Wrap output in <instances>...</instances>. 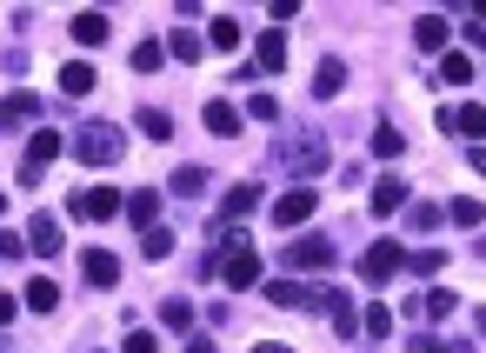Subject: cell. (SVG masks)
I'll return each instance as SVG.
<instances>
[{"label":"cell","mask_w":486,"mask_h":353,"mask_svg":"<svg viewBox=\"0 0 486 353\" xmlns=\"http://www.w3.org/2000/svg\"><path fill=\"white\" fill-rule=\"evenodd\" d=\"M287 267H293V274H327V267H333V240H327V233H300V240L287 247Z\"/></svg>","instance_id":"5"},{"label":"cell","mask_w":486,"mask_h":353,"mask_svg":"<svg viewBox=\"0 0 486 353\" xmlns=\"http://www.w3.org/2000/svg\"><path fill=\"white\" fill-rule=\"evenodd\" d=\"M440 221H446L440 207H413V233H420V240H427V233H440Z\"/></svg>","instance_id":"37"},{"label":"cell","mask_w":486,"mask_h":353,"mask_svg":"<svg viewBox=\"0 0 486 353\" xmlns=\"http://www.w3.org/2000/svg\"><path fill=\"white\" fill-rule=\"evenodd\" d=\"M374 154H380V160H400V154H407V140H400V127H387V121L374 127Z\"/></svg>","instance_id":"27"},{"label":"cell","mask_w":486,"mask_h":353,"mask_svg":"<svg viewBox=\"0 0 486 353\" xmlns=\"http://www.w3.org/2000/svg\"><path fill=\"white\" fill-rule=\"evenodd\" d=\"M346 87V67L340 60H320V67H313V94H340Z\"/></svg>","instance_id":"23"},{"label":"cell","mask_w":486,"mask_h":353,"mask_svg":"<svg viewBox=\"0 0 486 353\" xmlns=\"http://www.w3.org/2000/svg\"><path fill=\"white\" fill-rule=\"evenodd\" d=\"M60 94H94V67L87 60H67L60 67Z\"/></svg>","instance_id":"17"},{"label":"cell","mask_w":486,"mask_h":353,"mask_svg":"<svg viewBox=\"0 0 486 353\" xmlns=\"http://www.w3.org/2000/svg\"><path fill=\"white\" fill-rule=\"evenodd\" d=\"M140 247H147V260H166V254H174V227H147Z\"/></svg>","instance_id":"29"},{"label":"cell","mask_w":486,"mask_h":353,"mask_svg":"<svg viewBox=\"0 0 486 353\" xmlns=\"http://www.w3.org/2000/svg\"><path fill=\"white\" fill-rule=\"evenodd\" d=\"M413 33H420V47H446V21H440V14H420Z\"/></svg>","instance_id":"32"},{"label":"cell","mask_w":486,"mask_h":353,"mask_svg":"<svg viewBox=\"0 0 486 353\" xmlns=\"http://www.w3.org/2000/svg\"><path fill=\"white\" fill-rule=\"evenodd\" d=\"M400 267H407V247H400V240H374L360 254V280H366V287H387Z\"/></svg>","instance_id":"3"},{"label":"cell","mask_w":486,"mask_h":353,"mask_svg":"<svg viewBox=\"0 0 486 353\" xmlns=\"http://www.w3.org/2000/svg\"><path fill=\"white\" fill-rule=\"evenodd\" d=\"M27 121H40V100L33 94H7L0 100V127H27Z\"/></svg>","instance_id":"10"},{"label":"cell","mask_w":486,"mask_h":353,"mask_svg":"<svg viewBox=\"0 0 486 353\" xmlns=\"http://www.w3.org/2000/svg\"><path fill=\"white\" fill-rule=\"evenodd\" d=\"M0 207H7V200H0Z\"/></svg>","instance_id":"45"},{"label":"cell","mask_w":486,"mask_h":353,"mask_svg":"<svg viewBox=\"0 0 486 353\" xmlns=\"http://www.w3.org/2000/svg\"><path fill=\"white\" fill-rule=\"evenodd\" d=\"M27 307H33V313H54V307H60V287H54L47 274H40V280H27Z\"/></svg>","instance_id":"19"},{"label":"cell","mask_w":486,"mask_h":353,"mask_svg":"<svg viewBox=\"0 0 486 353\" xmlns=\"http://www.w3.org/2000/svg\"><path fill=\"white\" fill-rule=\"evenodd\" d=\"M200 121H207V133L233 140V133H240V107H227V100H207V113H200Z\"/></svg>","instance_id":"11"},{"label":"cell","mask_w":486,"mask_h":353,"mask_svg":"<svg viewBox=\"0 0 486 353\" xmlns=\"http://www.w3.org/2000/svg\"><path fill=\"white\" fill-rule=\"evenodd\" d=\"M207 47H213V54H233V47H240V21H233V14H213Z\"/></svg>","instance_id":"14"},{"label":"cell","mask_w":486,"mask_h":353,"mask_svg":"<svg viewBox=\"0 0 486 353\" xmlns=\"http://www.w3.org/2000/svg\"><path fill=\"white\" fill-rule=\"evenodd\" d=\"M121 154H127V133L113 121H87L74 133V160H87V167H113Z\"/></svg>","instance_id":"1"},{"label":"cell","mask_w":486,"mask_h":353,"mask_svg":"<svg viewBox=\"0 0 486 353\" xmlns=\"http://www.w3.org/2000/svg\"><path fill=\"white\" fill-rule=\"evenodd\" d=\"M407 267H413V274H420V280H440V267H446V254H440V247H420V254H413Z\"/></svg>","instance_id":"30"},{"label":"cell","mask_w":486,"mask_h":353,"mask_svg":"<svg viewBox=\"0 0 486 353\" xmlns=\"http://www.w3.org/2000/svg\"><path fill=\"white\" fill-rule=\"evenodd\" d=\"M287 167H293V174H320V167H327V147H320V140H293V147H287Z\"/></svg>","instance_id":"12"},{"label":"cell","mask_w":486,"mask_h":353,"mask_svg":"<svg viewBox=\"0 0 486 353\" xmlns=\"http://www.w3.org/2000/svg\"><path fill=\"white\" fill-rule=\"evenodd\" d=\"M14 307H21V300H14V294H0V327L14 321Z\"/></svg>","instance_id":"41"},{"label":"cell","mask_w":486,"mask_h":353,"mask_svg":"<svg viewBox=\"0 0 486 353\" xmlns=\"http://www.w3.org/2000/svg\"><path fill=\"white\" fill-rule=\"evenodd\" d=\"M27 247H33L40 260H60L67 233H60V221H54V213H33V227H27Z\"/></svg>","instance_id":"7"},{"label":"cell","mask_w":486,"mask_h":353,"mask_svg":"<svg viewBox=\"0 0 486 353\" xmlns=\"http://www.w3.org/2000/svg\"><path fill=\"white\" fill-rule=\"evenodd\" d=\"M160 327L187 333V327H194V307H187V300H166V307H160Z\"/></svg>","instance_id":"31"},{"label":"cell","mask_w":486,"mask_h":353,"mask_svg":"<svg viewBox=\"0 0 486 353\" xmlns=\"http://www.w3.org/2000/svg\"><path fill=\"white\" fill-rule=\"evenodd\" d=\"M254 207H260V187H254V180L227 194V221H247V213H254Z\"/></svg>","instance_id":"24"},{"label":"cell","mask_w":486,"mask_h":353,"mask_svg":"<svg viewBox=\"0 0 486 353\" xmlns=\"http://www.w3.org/2000/svg\"><path fill=\"white\" fill-rule=\"evenodd\" d=\"M74 41L80 47H100V41H107V14H74Z\"/></svg>","instance_id":"18"},{"label":"cell","mask_w":486,"mask_h":353,"mask_svg":"<svg viewBox=\"0 0 486 353\" xmlns=\"http://www.w3.org/2000/svg\"><path fill=\"white\" fill-rule=\"evenodd\" d=\"M393 333V313L387 307H366V340H387Z\"/></svg>","instance_id":"36"},{"label":"cell","mask_w":486,"mask_h":353,"mask_svg":"<svg viewBox=\"0 0 486 353\" xmlns=\"http://www.w3.org/2000/svg\"><path fill=\"white\" fill-rule=\"evenodd\" d=\"M247 121H266V127H274V121H280V100H274V94H254V100H247Z\"/></svg>","instance_id":"33"},{"label":"cell","mask_w":486,"mask_h":353,"mask_svg":"<svg viewBox=\"0 0 486 353\" xmlns=\"http://www.w3.org/2000/svg\"><path fill=\"white\" fill-rule=\"evenodd\" d=\"M473 160H480V174H486V147H480V154H473Z\"/></svg>","instance_id":"44"},{"label":"cell","mask_w":486,"mask_h":353,"mask_svg":"<svg viewBox=\"0 0 486 353\" xmlns=\"http://www.w3.org/2000/svg\"><path fill=\"white\" fill-rule=\"evenodd\" d=\"M121 207H127V200L113 194V187H87V194L74 200V213H80V221H113Z\"/></svg>","instance_id":"8"},{"label":"cell","mask_w":486,"mask_h":353,"mask_svg":"<svg viewBox=\"0 0 486 353\" xmlns=\"http://www.w3.org/2000/svg\"><path fill=\"white\" fill-rule=\"evenodd\" d=\"M160 54H166V47H160V41H147V47H133V74H154V67H160Z\"/></svg>","instance_id":"35"},{"label":"cell","mask_w":486,"mask_h":353,"mask_svg":"<svg viewBox=\"0 0 486 353\" xmlns=\"http://www.w3.org/2000/svg\"><path fill=\"white\" fill-rule=\"evenodd\" d=\"M440 80L446 87H466L473 80V54H440Z\"/></svg>","instance_id":"21"},{"label":"cell","mask_w":486,"mask_h":353,"mask_svg":"<svg viewBox=\"0 0 486 353\" xmlns=\"http://www.w3.org/2000/svg\"><path fill=\"white\" fill-rule=\"evenodd\" d=\"M407 353H466V347H446V340H433V333H413Z\"/></svg>","instance_id":"38"},{"label":"cell","mask_w":486,"mask_h":353,"mask_svg":"<svg viewBox=\"0 0 486 353\" xmlns=\"http://www.w3.org/2000/svg\"><path fill=\"white\" fill-rule=\"evenodd\" d=\"M127 353H160V340L154 333H127Z\"/></svg>","instance_id":"40"},{"label":"cell","mask_w":486,"mask_h":353,"mask_svg":"<svg viewBox=\"0 0 486 353\" xmlns=\"http://www.w3.org/2000/svg\"><path fill=\"white\" fill-rule=\"evenodd\" d=\"M254 60L266 67V74H280V67H287V41H280V33H260V41H254Z\"/></svg>","instance_id":"16"},{"label":"cell","mask_w":486,"mask_h":353,"mask_svg":"<svg viewBox=\"0 0 486 353\" xmlns=\"http://www.w3.org/2000/svg\"><path fill=\"white\" fill-rule=\"evenodd\" d=\"M266 300H274V307H300V300H307V287H293V280H274V287H266Z\"/></svg>","instance_id":"34"},{"label":"cell","mask_w":486,"mask_h":353,"mask_svg":"<svg viewBox=\"0 0 486 353\" xmlns=\"http://www.w3.org/2000/svg\"><path fill=\"white\" fill-rule=\"evenodd\" d=\"M254 353H293V347H280V340H274V347H266V340H260V347H254Z\"/></svg>","instance_id":"43"},{"label":"cell","mask_w":486,"mask_h":353,"mask_svg":"<svg viewBox=\"0 0 486 353\" xmlns=\"http://www.w3.org/2000/svg\"><path fill=\"white\" fill-rule=\"evenodd\" d=\"M166 54H174V60H200V54H207V41H200V33H187V27H180L174 41H166Z\"/></svg>","instance_id":"28"},{"label":"cell","mask_w":486,"mask_h":353,"mask_svg":"<svg viewBox=\"0 0 486 353\" xmlns=\"http://www.w3.org/2000/svg\"><path fill=\"white\" fill-rule=\"evenodd\" d=\"M174 194H180V200H200V194H207V167H180V174H174Z\"/></svg>","instance_id":"26"},{"label":"cell","mask_w":486,"mask_h":353,"mask_svg":"<svg viewBox=\"0 0 486 353\" xmlns=\"http://www.w3.org/2000/svg\"><path fill=\"white\" fill-rule=\"evenodd\" d=\"M27 254V240H21V233H7V227H0V260H21Z\"/></svg>","instance_id":"39"},{"label":"cell","mask_w":486,"mask_h":353,"mask_svg":"<svg viewBox=\"0 0 486 353\" xmlns=\"http://www.w3.org/2000/svg\"><path fill=\"white\" fill-rule=\"evenodd\" d=\"M446 221H460V227H480V221H486V207H480L473 194H460V200H446Z\"/></svg>","instance_id":"25"},{"label":"cell","mask_w":486,"mask_h":353,"mask_svg":"<svg viewBox=\"0 0 486 353\" xmlns=\"http://www.w3.org/2000/svg\"><path fill=\"white\" fill-rule=\"evenodd\" d=\"M313 207H320V194H313V187H287V194L274 200V227H307Z\"/></svg>","instance_id":"6"},{"label":"cell","mask_w":486,"mask_h":353,"mask_svg":"<svg viewBox=\"0 0 486 353\" xmlns=\"http://www.w3.org/2000/svg\"><path fill=\"white\" fill-rule=\"evenodd\" d=\"M187 353H220V347H213V340H200V333H194V340H187Z\"/></svg>","instance_id":"42"},{"label":"cell","mask_w":486,"mask_h":353,"mask_svg":"<svg viewBox=\"0 0 486 353\" xmlns=\"http://www.w3.org/2000/svg\"><path fill=\"white\" fill-rule=\"evenodd\" d=\"M213 260H220V280H227V287H260V254L247 247V233H227Z\"/></svg>","instance_id":"2"},{"label":"cell","mask_w":486,"mask_h":353,"mask_svg":"<svg viewBox=\"0 0 486 353\" xmlns=\"http://www.w3.org/2000/svg\"><path fill=\"white\" fill-rule=\"evenodd\" d=\"M446 127H460V133H473V140H486V107H454V113H446Z\"/></svg>","instance_id":"22"},{"label":"cell","mask_w":486,"mask_h":353,"mask_svg":"<svg viewBox=\"0 0 486 353\" xmlns=\"http://www.w3.org/2000/svg\"><path fill=\"white\" fill-rule=\"evenodd\" d=\"M400 207H407V180L387 174V180L374 187V213H400Z\"/></svg>","instance_id":"15"},{"label":"cell","mask_w":486,"mask_h":353,"mask_svg":"<svg viewBox=\"0 0 486 353\" xmlns=\"http://www.w3.org/2000/svg\"><path fill=\"white\" fill-rule=\"evenodd\" d=\"M60 154H67V140H60L54 127H40V133H33V140H27V167H21V187H40L47 160H60Z\"/></svg>","instance_id":"4"},{"label":"cell","mask_w":486,"mask_h":353,"mask_svg":"<svg viewBox=\"0 0 486 353\" xmlns=\"http://www.w3.org/2000/svg\"><path fill=\"white\" fill-rule=\"evenodd\" d=\"M121 213H133V221H140V227H154V213H160V194H154V187L127 194V207H121Z\"/></svg>","instance_id":"20"},{"label":"cell","mask_w":486,"mask_h":353,"mask_svg":"<svg viewBox=\"0 0 486 353\" xmlns=\"http://www.w3.org/2000/svg\"><path fill=\"white\" fill-rule=\"evenodd\" d=\"M80 274H87L94 287H113V280H121V260H113L107 247H87V254H80Z\"/></svg>","instance_id":"9"},{"label":"cell","mask_w":486,"mask_h":353,"mask_svg":"<svg viewBox=\"0 0 486 353\" xmlns=\"http://www.w3.org/2000/svg\"><path fill=\"white\" fill-rule=\"evenodd\" d=\"M133 127H140L147 140H174V113H166V107H140V113H133Z\"/></svg>","instance_id":"13"}]
</instances>
